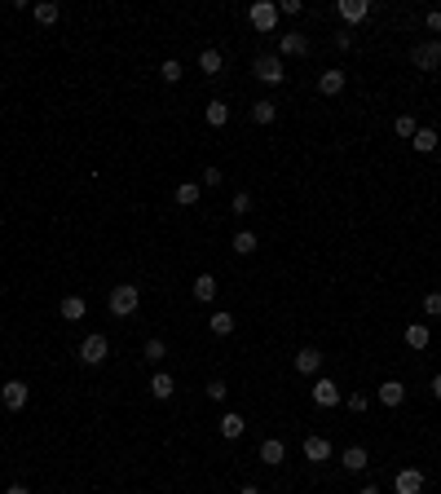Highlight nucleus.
<instances>
[{
  "label": "nucleus",
  "mask_w": 441,
  "mask_h": 494,
  "mask_svg": "<svg viewBox=\"0 0 441 494\" xmlns=\"http://www.w3.org/2000/svg\"><path fill=\"white\" fill-rule=\"evenodd\" d=\"M106 305H111V313H115V318H133V313H137V305H141V292H137L133 283H119L115 292H111V300H106Z\"/></svg>",
  "instance_id": "nucleus-1"
},
{
  "label": "nucleus",
  "mask_w": 441,
  "mask_h": 494,
  "mask_svg": "<svg viewBox=\"0 0 441 494\" xmlns=\"http://www.w3.org/2000/svg\"><path fill=\"white\" fill-rule=\"evenodd\" d=\"M106 353H111V344H106V335H102V331L84 335V344H80V362H84V367H102V362H106Z\"/></svg>",
  "instance_id": "nucleus-2"
},
{
  "label": "nucleus",
  "mask_w": 441,
  "mask_h": 494,
  "mask_svg": "<svg viewBox=\"0 0 441 494\" xmlns=\"http://www.w3.org/2000/svg\"><path fill=\"white\" fill-rule=\"evenodd\" d=\"M252 71H256V80H260V84H282V76H287V71H282V58H278V53H260L256 62H252Z\"/></svg>",
  "instance_id": "nucleus-3"
},
{
  "label": "nucleus",
  "mask_w": 441,
  "mask_h": 494,
  "mask_svg": "<svg viewBox=\"0 0 441 494\" xmlns=\"http://www.w3.org/2000/svg\"><path fill=\"white\" fill-rule=\"evenodd\" d=\"M411 62L420 67V71H437V67H441V40H424V44H415V49H411Z\"/></svg>",
  "instance_id": "nucleus-4"
},
{
  "label": "nucleus",
  "mask_w": 441,
  "mask_h": 494,
  "mask_svg": "<svg viewBox=\"0 0 441 494\" xmlns=\"http://www.w3.org/2000/svg\"><path fill=\"white\" fill-rule=\"evenodd\" d=\"M247 18H252L256 31H273V27H278V5H269V0H256V5L247 9Z\"/></svg>",
  "instance_id": "nucleus-5"
},
{
  "label": "nucleus",
  "mask_w": 441,
  "mask_h": 494,
  "mask_svg": "<svg viewBox=\"0 0 441 494\" xmlns=\"http://www.w3.org/2000/svg\"><path fill=\"white\" fill-rule=\"evenodd\" d=\"M27 397H31V389L22 380H9L5 389H0V402H5V411H22L27 406Z\"/></svg>",
  "instance_id": "nucleus-6"
},
{
  "label": "nucleus",
  "mask_w": 441,
  "mask_h": 494,
  "mask_svg": "<svg viewBox=\"0 0 441 494\" xmlns=\"http://www.w3.org/2000/svg\"><path fill=\"white\" fill-rule=\"evenodd\" d=\"M314 402H318V406H340V402H344L340 384H336V380H327V376H323V380H314Z\"/></svg>",
  "instance_id": "nucleus-7"
},
{
  "label": "nucleus",
  "mask_w": 441,
  "mask_h": 494,
  "mask_svg": "<svg viewBox=\"0 0 441 494\" xmlns=\"http://www.w3.org/2000/svg\"><path fill=\"white\" fill-rule=\"evenodd\" d=\"M393 486H397V494H424V473L420 468H402L393 477Z\"/></svg>",
  "instance_id": "nucleus-8"
},
{
  "label": "nucleus",
  "mask_w": 441,
  "mask_h": 494,
  "mask_svg": "<svg viewBox=\"0 0 441 494\" xmlns=\"http://www.w3.org/2000/svg\"><path fill=\"white\" fill-rule=\"evenodd\" d=\"M331 455H336V450H331L327 437H318V432H314V437H305V459H309V464H327Z\"/></svg>",
  "instance_id": "nucleus-9"
},
{
  "label": "nucleus",
  "mask_w": 441,
  "mask_h": 494,
  "mask_svg": "<svg viewBox=\"0 0 441 494\" xmlns=\"http://www.w3.org/2000/svg\"><path fill=\"white\" fill-rule=\"evenodd\" d=\"M172 393H177V380L168 376V371H154V376H150V397H154V402H168Z\"/></svg>",
  "instance_id": "nucleus-10"
},
{
  "label": "nucleus",
  "mask_w": 441,
  "mask_h": 494,
  "mask_svg": "<svg viewBox=\"0 0 441 494\" xmlns=\"http://www.w3.org/2000/svg\"><path fill=\"white\" fill-rule=\"evenodd\" d=\"M309 53V40H305V35H278V58H305Z\"/></svg>",
  "instance_id": "nucleus-11"
},
{
  "label": "nucleus",
  "mask_w": 441,
  "mask_h": 494,
  "mask_svg": "<svg viewBox=\"0 0 441 494\" xmlns=\"http://www.w3.org/2000/svg\"><path fill=\"white\" fill-rule=\"evenodd\" d=\"M243 432H247V419L238 415V411H225V415H221V437H225V441H238Z\"/></svg>",
  "instance_id": "nucleus-12"
},
{
  "label": "nucleus",
  "mask_w": 441,
  "mask_h": 494,
  "mask_svg": "<svg viewBox=\"0 0 441 494\" xmlns=\"http://www.w3.org/2000/svg\"><path fill=\"white\" fill-rule=\"evenodd\" d=\"M375 397H379L384 406H402V402H406V384H402V380H384Z\"/></svg>",
  "instance_id": "nucleus-13"
},
{
  "label": "nucleus",
  "mask_w": 441,
  "mask_h": 494,
  "mask_svg": "<svg viewBox=\"0 0 441 494\" xmlns=\"http://www.w3.org/2000/svg\"><path fill=\"white\" fill-rule=\"evenodd\" d=\"M344 71H323V76H318V93H323V98H336V93H344Z\"/></svg>",
  "instance_id": "nucleus-14"
},
{
  "label": "nucleus",
  "mask_w": 441,
  "mask_h": 494,
  "mask_svg": "<svg viewBox=\"0 0 441 494\" xmlns=\"http://www.w3.org/2000/svg\"><path fill=\"white\" fill-rule=\"evenodd\" d=\"M57 313H62L66 322H80L89 313V305H84V296H62V305H57Z\"/></svg>",
  "instance_id": "nucleus-15"
},
{
  "label": "nucleus",
  "mask_w": 441,
  "mask_h": 494,
  "mask_svg": "<svg viewBox=\"0 0 441 494\" xmlns=\"http://www.w3.org/2000/svg\"><path fill=\"white\" fill-rule=\"evenodd\" d=\"M371 14V0H340V18L344 22H362Z\"/></svg>",
  "instance_id": "nucleus-16"
},
{
  "label": "nucleus",
  "mask_w": 441,
  "mask_h": 494,
  "mask_svg": "<svg viewBox=\"0 0 441 494\" xmlns=\"http://www.w3.org/2000/svg\"><path fill=\"white\" fill-rule=\"evenodd\" d=\"M340 464H344V473H362V468L371 464V455H366L362 446H349V450L340 455Z\"/></svg>",
  "instance_id": "nucleus-17"
},
{
  "label": "nucleus",
  "mask_w": 441,
  "mask_h": 494,
  "mask_svg": "<svg viewBox=\"0 0 441 494\" xmlns=\"http://www.w3.org/2000/svg\"><path fill=\"white\" fill-rule=\"evenodd\" d=\"M318 367H323V353H318V349H300V353H296V371H300V376H318Z\"/></svg>",
  "instance_id": "nucleus-18"
},
{
  "label": "nucleus",
  "mask_w": 441,
  "mask_h": 494,
  "mask_svg": "<svg viewBox=\"0 0 441 494\" xmlns=\"http://www.w3.org/2000/svg\"><path fill=\"white\" fill-rule=\"evenodd\" d=\"M282 459H287V446H282L278 437H269L265 446H260V464H269V468H278Z\"/></svg>",
  "instance_id": "nucleus-19"
},
{
  "label": "nucleus",
  "mask_w": 441,
  "mask_h": 494,
  "mask_svg": "<svg viewBox=\"0 0 441 494\" xmlns=\"http://www.w3.org/2000/svg\"><path fill=\"white\" fill-rule=\"evenodd\" d=\"M172 199L181 203V208H195V203L204 199V186H199V182H181V186H177V195H172Z\"/></svg>",
  "instance_id": "nucleus-20"
},
{
  "label": "nucleus",
  "mask_w": 441,
  "mask_h": 494,
  "mask_svg": "<svg viewBox=\"0 0 441 494\" xmlns=\"http://www.w3.org/2000/svg\"><path fill=\"white\" fill-rule=\"evenodd\" d=\"M204 119H208L212 128H225V124H230V106H225L221 98H217V102H208V111H204Z\"/></svg>",
  "instance_id": "nucleus-21"
},
{
  "label": "nucleus",
  "mask_w": 441,
  "mask_h": 494,
  "mask_svg": "<svg viewBox=\"0 0 441 494\" xmlns=\"http://www.w3.org/2000/svg\"><path fill=\"white\" fill-rule=\"evenodd\" d=\"M221 67H225L221 49H204V53H199V71H204V76H221Z\"/></svg>",
  "instance_id": "nucleus-22"
},
{
  "label": "nucleus",
  "mask_w": 441,
  "mask_h": 494,
  "mask_svg": "<svg viewBox=\"0 0 441 494\" xmlns=\"http://www.w3.org/2000/svg\"><path fill=\"white\" fill-rule=\"evenodd\" d=\"M406 344L411 349H428V344H433V331H428L424 322H411V327H406Z\"/></svg>",
  "instance_id": "nucleus-23"
},
{
  "label": "nucleus",
  "mask_w": 441,
  "mask_h": 494,
  "mask_svg": "<svg viewBox=\"0 0 441 494\" xmlns=\"http://www.w3.org/2000/svg\"><path fill=\"white\" fill-rule=\"evenodd\" d=\"M208 331H212V335H230V331H234V313L217 309V313L208 318Z\"/></svg>",
  "instance_id": "nucleus-24"
},
{
  "label": "nucleus",
  "mask_w": 441,
  "mask_h": 494,
  "mask_svg": "<svg viewBox=\"0 0 441 494\" xmlns=\"http://www.w3.org/2000/svg\"><path fill=\"white\" fill-rule=\"evenodd\" d=\"M195 300H204V305L217 300V279H212V274H199L195 279Z\"/></svg>",
  "instance_id": "nucleus-25"
},
{
  "label": "nucleus",
  "mask_w": 441,
  "mask_h": 494,
  "mask_svg": "<svg viewBox=\"0 0 441 494\" xmlns=\"http://www.w3.org/2000/svg\"><path fill=\"white\" fill-rule=\"evenodd\" d=\"M273 115H278V106H273L269 98L252 102V124H273Z\"/></svg>",
  "instance_id": "nucleus-26"
},
{
  "label": "nucleus",
  "mask_w": 441,
  "mask_h": 494,
  "mask_svg": "<svg viewBox=\"0 0 441 494\" xmlns=\"http://www.w3.org/2000/svg\"><path fill=\"white\" fill-rule=\"evenodd\" d=\"M31 14H35V22H40V27H53V22H57V14H62V9H57L53 0H40V5H35Z\"/></svg>",
  "instance_id": "nucleus-27"
},
{
  "label": "nucleus",
  "mask_w": 441,
  "mask_h": 494,
  "mask_svg": "<svg viewBox=\"0 0 441 494\" xmlns=\"http://www.w3.org/2000/svg\"><path fill=\"white\" fill-rule=\"evenodd\" d=\"M411 146L420 150V155H428V150L437 146V132H433V128H420V132H415V137H411Z\"/></svg>",
  "instance_id": "nucleus-28"
},
{
  "label": "nucleus",
  "mask_w": 441,
  "mask_h": 494,
  "mask_svg": "<svg viewBox=\"0 0 441 494\" xmlns=\"http://www.w3.org/2000/svg\"><path fill=\"white\" fill-rule=\"evenodd\" d=\"M234 252H238V256H252V252H256V234L252 230H238L234 234Z\"/></svg>",
  "instance_id": "nucleus-29"
},
{
  "label": "nucleus",
  "mask_w": 441,
  "mask_h": 494,
  "mask_svg": "<svg viewBox=\"0 0 441 494\" xmlns=\"http://www.w3.org/2000/svg\"><path fill=\"white\" fill-rule=\"evenodd\" d=\"M393 132H397V137H415L420 124H415V115H397V119H393Z\"/></svg>",
  "instance_id": "nucleus-30"
},
{
  "label": "nucleus",
  "mask_w": 441,
  "mask_h": 494,
  "mask_svg": "<svg viewBox=\"0 0 441 494\" xmlns=\"http://www.w3.org/2000/svg\"><path fill=\"white\" fill-rule=\"evenodd\" d=\"M168 358V344L163 340H146V362H163Z\"/></svg>",
  "instance_id": "nucleus-31"
},
{
  "label": "nucleus",
  "mask_w": 441,
  "mask_h": 494,
  "mask_svg": "<svg viewBox=\"0 0 441 494\" xmlns=\"http://www.w3.org/2000/svg\"><path fill=\"white\" fill-rule=\"evenodd\" d=\"M344 406H349L353 415H362L366 406H371V397H366V393H349V397H344Z\"/></svg>",
  "instance_id": "nucleus-32"
},
{
  "label": "nucleus",
  "mask_w": 441,
  "mask_h": 494,
  "mask_svg": "<svg viewBox=\"0 0 441 494\" xmlns=\"http://www.w3.org/2000/svg\"><path fill=\"white\" fill-rule=\"evenodd\" d=\"M230 208H234V216H247V212H252V195H247V190H238Z\"/></svg>",
  "instance_id": "nucleus-33"
},
{
  "label": "nucleus",
  "mask_w": 441,
  "mask_h": 494,
  "mask_svg": "<svg viewBox=\"0 0 441 494\" xmlns=\"http://www.w3.org/2000/svg\"><path fill=\"white\" fill-rule=\"evenodd\" d=\"M159 76L168 80V84H177V80H181V62H177V58H168V62L159 67Z\"/></svg>",
  "instance_id": "nucleus-34"
},
{
  "label": "nucleus",
  "mask_w": 441,
  "mask_h": 494,
  "mask_svg": "<svg viewBox=\"0 0 441 494\" xmlns=\"http://www.w3.org/2000/svg\"><path fill=\"white\" fill-rule=\"evenodd\" d=\"M424 313H428V318H441V292H428L424 296Z\"/></svg>",
  "instance_id": "nucleus-35"
},
{
  "label": "nucleus",
  "mask_w": 441,
  "mask_h": 494,
  "mask_svg": "<svg viewBox=\"0 0 441 494\" xmlns=\"http://www.w3.org/2000/svg\"><path fill=\"white\" fill-rule=\"evenodd\" d=\"M204 393L212 397V402H225V393H230V389H225V380H212V384H208Z\"/></svg>",
  "instance_id": "nucleus-36"
},
{
  "label": "nucleus",
  "mask_w": 441,
  "mask_h": 494,
  "mask_svg": "<svg viewBox=\"0 0 441 494\" xmlns=\"http://www.w3.org/2000/svg\"><path fill=\"white\" fill-rule=\"evenodd\" d=\"M300 9H305L300 0H278V14H291V18H296V14H300Z\"/></svg>",
  "instance_id": "nucleus-37"
},
{
  "label": "nucleus",
  "mask_w": 441,
  "mask_h": 494,
  "mask_svg": "<svg viewBox=\"0 0 441 494\" xmlns=\"http://www.w3.org/2000/svg\"><path fill=\"white\" fill-rule=\"evenodd\" d=\"M199 186H221V168H204V182Z\"/></svg>",
  "instance_id": "nucleus-38"
},
{
  "label": "nucleus",
  "mask_w": 441,
  "mask_h": 494,
  "mask_svg": "<svg viewBox=\"0 0 441 494\" xmlns=\"http://www.w3.org/2000/svg\"><path fill=\"white\" fill-rule=\"evenodd\" d=\"M424 22H428V31H441V9H428Z\"/></svg>",
  "instance_id": "nucleus-39"
},
{
  "label": "nucleus",
  "mask_w": 441,
  "mask_h": 494,
  "mask_svg": "<svg viewBox=\"0 0 441 494\" xmlns=\"http://www.w3.org/2000/svg\"><path fill=\"white\" fill-rule=\"evenodd\" d=\"M5 494H31V490H27V486H18V481H14V486H9Z\"/></svg>",
  "instance_id": "nucleus-40"
},
{
  "label": "nucleus",
  "mask_w": 441,
  "mask_h": 494,
  "mask_svg": "<svg viewBox=\"0 0 441 494\" xmlns=\"http://www.w3.org/2000/svg\"><path fill=\"white\" fill-rule=\"evenodd\" d=\"M362 494H384V490H379V486H362Z\"/></svg>",
  "instance_id": "nucleus-41"
},
{
  "label": "nucleus",
  "mask_w": 441,
  "mask_h": 494,
  "mask_svg": "<svg viewBox=\"0 0 441 494\" xmlns=\"http://www.w3.org/2000/svg\"><path fill=\"white\" fill-rule=\"evenodd\" d=\"M433 397H441V376H437V380H433Z\"/></svg>",
  "instance_id": "nucleus-42"
},
{
  "label": "nucleus",
  "mask_w": 441,
  "mask_h": 494,
  "mask_svg": "<svg viewBox=\"0 0 441 494\" xmlns=\"http://www.w3.org/2000/svg\"><path fill=\"white\" fill-rule=\"evenodd\" d=\"M238 494H260V490H256V486H243V490H238Z\"/></svg>",
  "instance_id": "nucleus-43"
},
{
  "label": "nucleus",
  "mask_w": 441,
  "mask_h": 494,
  "mask_svg": "<svg viewBox=\"0 0 441 494\" xmlns=\"http://www.w3.org/2000/svg\"><path fill=\"white\" fill-rule=\"evenodd\" d=\"M111 494H115V490H111Z\"/></svg>",
  "instance_id": "nucleus-44"
}]
</instances>
